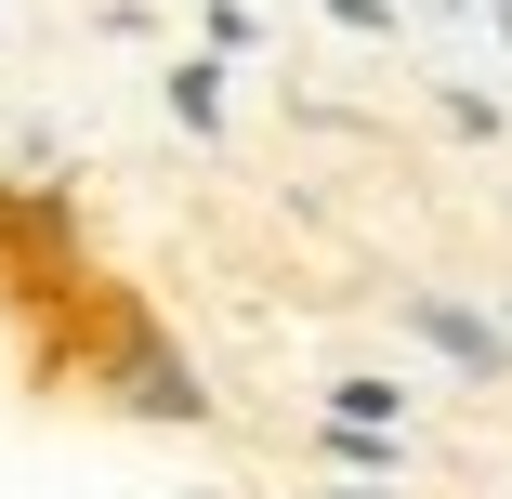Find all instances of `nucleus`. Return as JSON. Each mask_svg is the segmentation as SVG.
<instances>
[{"mask_svg": "<svg viewBox=\"0 0 512 499\" xmlns=\"http://www.w3.org/2000/svg\"><path fill=\"white\" fill-rule=\"evenodd\" d=\"M407 329H421L434 355H460V368H499V329H486V316H460V303H434V289L407 303Z\"/></svg>", "mask_w": 512, "mask_h": 499, "instance_id": "1", "label": "nucleus"}]
</instances>
